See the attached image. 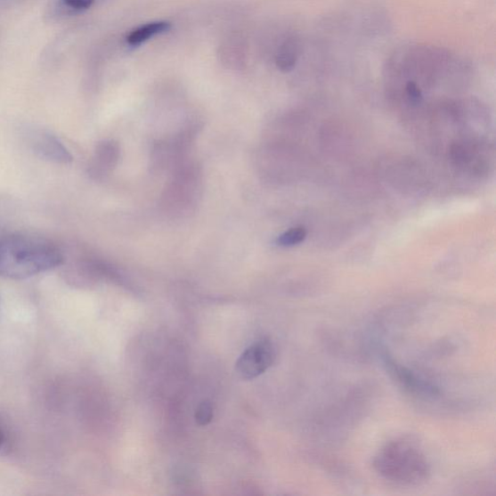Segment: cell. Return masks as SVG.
<instances>
[{
  "instance_id": "1",
  "label": "cell",
  "mask_w": 496,
  "mask_h": 496,
  "mask_svg": "<svg viewBox=\"0 0 496 496\" xmlns=\"http://www.w3.org/2000/svg\"><path fill=\"white\" fill-rule=\"evenodd\" d=\"M61 249L41 237L14 234L0 237V275L26 280L56 269L63 263Z\"/></svg>"
},
{
  "instance_id": "2",
  "label": "cell",
  "mask_w": 496,
  "mask_h": 496,
  "mask_svg": "<svg viewBox=\"0 0 496 496\" xmlns=\"http://www.w3.org/2000/svg\"><path fill=\"white\" fill-rule=\"evenodd\" d=\"M373 468L385 480L416 486L431 476L425 451L411 436L396 437L386 443L373 459Z\"/></svg>"
},
{
  "instance_id": "3",
  "label": "cell",
  "mask_w": 496,
  "mask_h": 496,
  "mask_svg": "<svg viewBox=\"0 0 496 496\" xmlns=\"http://www.w3.org/2000/svg\"><path fill=\"white\" fill-rule=\"evenodd\" d=\"M274 359L272 344L268 339H262L242 353L236 363L237 373L242 379H255L272 366Z\"/></svg>"
},
{
  "instance_id": "4",
  "label": "cell",
  "mask_w": 496,
  "mask_h": 496,
  "mask_svg": "<svg viewBox=\"0 0 496 496\" xmlns=\"http://www.w3.org/2000/svg\"><path fill=\"white\" fill-rule=\"evenodd\" d=\"M36 150L43 158L60 163H69L72 159L69 150L51 135H40L36 141Z\"/></svg>"
},
{
  "instance_id": "5",
  "label": "cell",
  "mask_w": 496,
  "mask_h": 496,
  "mask_svg": "<svg viewBox=\"0 0 496 496\" xmlns=\"http://www.w3.org/2000/svg\"><path fill=\"white\" fill-rule=\"evenodd\" d=\"M302 53V44L297 37L286 39L275 54V63L279 69L289 72L295 69L297 60Z\"/></svg>"
},
{
  "instance_id": "6",
  "label": "cell",
  "mask_w": 496,
  "mask_h": 496,
  "mask_svg": "<svg viewBox=\"0 0 496 496\" xmlns=\"http://www.w3.org/2000/svg\"><path fill=\"white\" fill-rule=\"evenodd\" d=\"M171 28L168 21H153V23L142 26L130 33L126 41L130 46H139L151 37L161 35Z\"/></svg>"
},
{
  "instance_id": "7",
  "label": "cell",
  "mask_w": 496,
  "mask_h": 496,
  "mask_svg": "<svg viewBox=\"0 0 496 496\" xmlns=\"http://www.w3.org/2000/svg\"><path fill=\"white\" fill-rule=\"evenodd\" d=\"M95 3V0H58L56 6L59 16H70L84 12L90 9Z\"/></svg>"
},
{
  "instance_id": "8",
  "label": "cell",
  "mask_w": 496,
  "mask_h": 496,
  "mask_svg": "<svg viewBox=\"0 0 496 496\" xmlns=\"http://www.w3.org/2000/svg\"><path fill=\"white\" fill-rule=\"evenodd\" d=\"M307 232L303 227L292 228L286 231L285 233L281 234L278 240L277 244L283 248H291L302 244V242L306 239Z\"/></svg>"
},
{
  "instance_id": "9",
  "label": "cell",
  "mask_w": 496,
  "mask_h": 496,
  "mask_svg": "<svg viewBox=\"0 0 496 496\" xmlns=\"http://www.w3.org/2000/svg\"><path fill=\"white\" fill-rule=\"evenodd\" d=\"M214 418V407L211 402L205 401L198 406L195 413L196 423L199 426H207L212 422Z\"/></svg>"
},
{
  "instance_id": "10",
  "label": "cell",
  "mask_w": 496,
  "mask_h": 496,
  "mask_svg": "<svg viewBox=\"0 0 496 496\" xmlns=\"http://www.w3.org/2000/svg\"><path fill=\"white\" fill-rule=\"evenodd\" d=\"M4 444V435L2 431V429H0V449H2Z\"/></svg>"
}]
</instances>
